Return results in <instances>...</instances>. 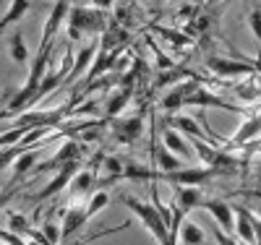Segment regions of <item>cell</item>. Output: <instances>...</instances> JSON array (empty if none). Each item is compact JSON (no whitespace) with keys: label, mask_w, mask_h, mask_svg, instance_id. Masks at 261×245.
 Segmentation results:
<instances>
[{"label":"cell","mask_w":261,"mask_h":245,"mask_svg":"<svg viewBox=\"0 0 261 245\" xmlns=\"http://www.w3.org/2000/svg\"><path fill=\"white\" fill-rule=\"evenodd\" d=\"M50 52H53V44H50V47H39V50H37V60L32 63V68H29V78H27L24 86H21L18 92L13 94V99L8 102L6 113L0 115V118L16 115V113H21V110L32 107V99H34V94H37V89H39L42 78L47 76V68H50Z\"/></svg>","instance_id":"1"},{"label":"cell","mask_w":261,"mask_h":245,"mask_svg":"<svg viewBox=\"0 0 261 245\" xmlns=\"http://www.w3.org/2000/svg\"><path fill=\"white\" fill-rule=\"evenodd\" d=\"M118 198H120V204H123V206H128L130 211L136 214V219L141 222V225H144L151 235H154V240H157V242H167V245H170V230H167V222H165V216H162V211H160L157 206L144 204V201H139V198L125 196V193H120Z\"/></svg>","instance_id":"2"},{"label":"cell","mask_w":261,"mask_h":245,"mask_svg":"<svg viewBox=\"0 0 261 245\" xmlns=\"http://www.w3.org/2000/svg\"><path fill=\"white\" fill-rule=\"evenodd\" d=\"M107 26V16H105V11L102 8H84V6H73L71 8V13H68V39H81L86 32L89 34H102Z\"/></svg>","instance_id":"3"},{"label":"cell","mask_w":261,"mask_h":245,"mask_svg":"<svg viewBox=\"0 0 261 245\" xmlns=\"http://www.w3.org/2000/svg\"><path fill=\"white\" fill-rule=\"evenodd\" d=\"M206 68L214 76L222 78H241V76H253L256 73V63L253 60H230V58H209Z\"/></svg>","instance_id":"4"},{"label":"cell","mask_w":261,"mask_h":245,"mask_svg":"<svg viewBox=\"0 0 261 245\" xmlns=\"http://www.w3.org/2000/svg\"><path fill=\"white\" fill-rule=\"evenodd\" d=\"M214 167H180V170H172V172H162L160 170V180H167V183H180V185H199V183H206L212 177H217Z\"/></svg>","instance_id":"5"},{"label":"cell","mask_w":261,"mask_h":245,"mask_svg":"<svg viewBox=\"0 0 261 245\" xmlns=\"http://www.w3.org/2000/svg\"><path fill=\"white\" fill-rule=\"evenodd\" d=\"M186 107H217V110H227V113H238V115H246V110L243 107H238V104H230L227 99L222 97H217L214 92H209V89L199 86V89H193V92L186 97Z\"/></svg>","instance_id":"6"},{"label":"cell","mask_w":261,"mask_h":245,"mask_svg":"<svg viewBox=\"0 0 261 245\" xmlns=\"http://www.w3.org/2000/svg\"><path fill=\"white\" fill-rule=\"evenodd\" d=\"M201 209H206V214H209L227 235H235V209H232L230 204H225V198H204Z\"/></svg>","instance_id":"7"},{"label":"cell","mask_w":261,"mask_h":245,"mask_svg":"<svg viewBox=\"0 0 261 245\" xmlns=\"http://www.w3.org/2000/svg\"><path fill=\"white\" fill-rule=\"evenodd\" d=\"M141 133H144V113L134 118H120V120L113 118V136L118 144H125V146L136 144L141 139Z\"/></svg>","instance_id":"8"},{"label":"cell","mask_w":261,"mask_h":245,"mask_svg":"<svg viewBox=\"0 0 261 245\" xmlns=\"http://www.w3.org/2000/svg\"><path fill=\"white\" fill-rule=\"evenodd\" d=\"M71 13V0H55L53 3V11L45 21V32H42V42H39V47H50V44L55 42V34L60 29V24L65 18H68Z\"/></svg>","instance_id":"9"},{"label":"cell","mask_w":261,"mask_h":245,"mask_svg":"<svg viewBox=\"0 0 261 245\" xmlns=\"http://www.w3.org/2000/svg\"><path fill=\"white\" fill-rule=\"evenodd\" d=\"M79 172V159H71V162H65L60 170H58V175L53 177V180L39 190V196H37V201H47V198H53L55 193H60L65 185H71V180H73V175Z\"/></svg>","instance_id":"10"},{"label":"cell","mask_w":261,"mask_h":245,"mask_svg":"<svg viewBox=\"0 0 261 245\" xmlns=\"http://www.w3.org/2000/svg\"><path fill=\"white\" fill-rule=\"evenodd\" d=\"M165 125H170V128H175V130H180V133H186V136H196V139H206V141H212V144H222L217 136H212L209 130H201V125L196 123L193 118H186V115H165Z\"/></svg>","instance_id":"11"},{"label":"cell","mask_w":261,"mask_h":245,"mask_svg":"<svg viewBox=\"0 0 261 245\" xmlns=\"http://www.w3.org/2000/svg\"><path fill=\"white\" fill-rule=\"evenodd\" d=\"M235 237L241 242H258V237H256V216L246 206H235Z\"/></svg>","instance_id":"12"},{"label":"cell","mask_w":261,"mask_h":245,"mask_svg":"<svg viewBox=\"0 0 261 245\" xmlns=\"http://www.w3.org/2000/svg\"><path fill=\"white\" fill-rule=\"evenodd\" d=\"M102 154L99 157H94V162H92V167L89 170H79L76 175H73V180H71V193L73 196H84V193H92L94 190V183H97V165H102Z\"/></svg>","instance_id":"13"},{"label":"cell","mask_w":261,"mask_h":245,"mask_svg":"<svg viewBox=\"0 0 261 245\" xmlns=\"http://www.w3.org/2000/svg\"><path fill=\"white\" fill-rule=\"evenodd\" d=\"M261 136V115H251V118H246V123L238 128V133L230 139V144L225 146V149H235V146H246V144H251L253 139H258Z\"/></svg>","instance_id":"14"},{"label":"cell","mask_w":261,"mask_h":245,"mask_svg":"<svg viewBox=\"0 0 261 245\" xmlns=\"http://www.w3.org/2000/svg\"><path fill=\"white\" fill-rule=\"evenodd\" d=\"M86 222H89V214H86V206H73V209H65V216H63V227H60V240H68L73 237Z\"/></svg>","instance_id":"15"},{"label":"cell","mask_w":261,"mask_h":245,"mask_svg":"<svg viewBox=\"0 0 261 245\" xmlns=\"http://www.w3.org/2000/svg\"><path fill=\"white\" fill-rule=\"evenodd\" d=\"M71 159H81V146H79V141H65V144L58 149L55 157L47 159L45 165H39L37 170H39V172H45V170H58V167H63L65 162H71Z\"/></svg>","instance_id":"16"},{"label":"cell","mask_w":261,"mask_h":245,"mask_svg":"<svg viewBox=\"0 0 261 245\" xmlns=\"http://www.w3.org/2000/svg\"><path fill=\"white\" fill-rule=\"evenodd\" d=\"M172 190H175V204L183 209V211H191L196 206H201L204 201V193L196 188V185H180V183H172Z\"/></svg>","instance_id":"17"},{"label":"cell","mask_w":261,"mask_h":245,"mask_svg":"<svg viewBox=\"0 0 261 245\" xmlns=\"http://www.w3.org/2000/svg\"><path fill=\"white\" fill-rule=\"evenodd\" d=\"M45 141H47V139H45ZM45 141H42V144H45ZM42 144H39L37 149H32V146H29V149H24V151H21L18 157L13 159V183H16V180H21V177H24V175L37 165V157H39L37 151L42 149Z\"/></svg>","instance_id":"18"},{"label":"cell","mask_w":261,"mask_h":245,"mask_svg":"<svg viewBox=\"0 0 261 245\" xmlns=\"http://www.w3.org/2000/svg\"><path fill=\"white\" fill-rule=\"evenodd\" d=\"M162 141H165V146L170 149V151H175V154H183V157H193V146L180 136V130H175V128H165V136H162Z\"/></svg>","instance_id":"19"},{"label":"cell","mask_w":261,"mask_h":245,"mask_svg":"<svg viewBox=\"0 0 261 245\" xmlns=\"http://www.w3.org/2000/svg\"><path fill=\"white\" fill-rule=\"evenodd\" d=\"M130 97H134V86H123L120 92L107 102V107H105V115H107V120H113V118H118L123 110H125V104L130 102Z\"/></svg>","instance_id":"20"},{"label":"cell","mask_w":261,"mask_h":245,"mask_svg":"<svg viewBox=\"0 0 261 245\" xmlns=\"http://www.w3.org/2000/svg\"><path fill=\"white\" fill-rule=\"evenodd\" d=\"M102 167L107 172V177L102 180V185H113L118 180H123V170H125V162L120 157H115V154H110V157H105L102 159Z\"/></svg>","instance_id":"21"},{"label":"cell","mask_w":261,"mask_h":245,"mask_svg":"<svg viewBox=\"0 0 261 245\" xmlns=\"http://www.w3.org/2000/svg\"><path fill=\"white\" fill-rule=\"evenodd\" d=\"M151 151H154V165L162 170V172H172V170H180L183 167V162L178 159V154L175 151H170L167 146L165 149H151Z\"/></svg>","instance_id":"22"},{"label":"cell","mask_w":261,"mask_h":245,"mask_svg":"<svg viewBox=\"0 0 261 245\" xmlns=\"http://www.w3.org/2000/svg\"><path fill=\"white\" fill-rule=\"evenodd\" d=\"M8 44H11V58H13V63L24 65V63L29 60V50H27V44H24V34L13 32L11 39H8Z\"/></svg>","instance_id":"23"},{"label":"cell","mask_w":261,"mask_h":245,"mask_svg":"<svg viewBox=\"0 0 261 245\" xmlns=\"http://www.w3.org/2000/svg\"><path fill=\"white\" fill-rule=\"evenodd\" d=\"M186 107V94L180 92V86H175L172 92H167L165 97H162V110L170 115V113H178V110H183Z\"/></svg>","instance_id":"24"},{"label":"cell","mask_w":261,"mask_h":245,"mask_svg":"<svg viewBox=\"0 0 261 245\" xmlns=\"http://www.w3.org/2000/svg\"><path fill=\"white\" fill-rule=\"evenodd\" d=\"M32 125H24V123H16L13 128H8L3 136H0V149H6V146H16L21 139L27 136V130H29Z\"/></svg>","instance_id":"25"},{"label":"cell","mask_w":261,"mask_h":245,"mask_svg":"<svg viewBox=\"0 0 261 245\" xmlns=\"http://www.w3.org/2000/svg\"><path fill=\"white\" fill-rule=\"evenodd\" d=\"M8 230L21 235V237H32V225H29V219L24 214H8Z\"/></svg>","instance_id":"26"},{"label":"cell","mask_w":261,"mask_h":245,"mask_svg":"<svg viewBox=\"0 0 261 245\" xmlns=\"http://www.w3.org/2000/svg\"><path fill=\"white\" fill-rule=\"evenodd\" d=\"M235 97L241 99V102H246V104H251V102H256L261 97V86L253 84V81H246L241 86H235Z\"/></svg>","instance_id":"27"},{"label":"cell","mask_w":261,"mask_h":245,"mask_svg":"<svg viewBox=\"0 0 261 245\" xmlns=\"http://www.w3.org/2000/svg\"><path fill=\"white\" fill-rule=\"evenodd\" d=\"M110 206V193L107 190H97L92 198H89V204H86V214H89V219L94 216V214H99L102 209H107Z\"/></svg>","instance_id":"28"},{"label":"cell","mask_w":261,"mask_h":245,"mask_svg":"<svg viewBox=\"0 0 261 245\" xmlns=\"http://www.w3.org/2000/svg\"><path fill=\"white\" fill-rule=\"evenodd\" d=\"M178 240H183V242H191V245H201L204 242V230L201 227H196V225H183V230H180V235H178Z\"/></svg>","instance_id":"29"},{"label":"cell","mask_w":261,"mask_h":245,"mask_svg":"<svg viewBox=\"0 0 261 245\" xmlns=\"http://www.w3.org/2000/svg\"><path fill=\"white\" fill-rule=\"evenodd\" d=\"M157 34L165 37V39H170L172 44H180V47H183V44H193V37H191L188 32H175V29H165V26H160Z\"/></svg>","instance_id":"30"},{"label":"cell","mask_w":261,"mask_h":245,"mask_svg":"<svg viewBox=\"0 0 261 245\" xmlns=\"http://www.w3.org/2000/svg\"><path fill=\"white\" fill-rule=\"evenodd\" d=\"M248 26H251V32H253V37H256V42H258V55H261V6H253V8H251V13H248Z\"/></svg>","instance_id":"31"},{"label":"cell","mask_w":261,"mask_h":245,"mask_svg":"<svg viewBox=\"0 0 261 245\" xmlns=\"http://www.w3.org/2000/svg\"><path fill=\"white\" fill-rule=\"evenodd\" d=\"M42 232H45L47 242H63V240H60V230L53 225V222H47V225H45V230H42Z\"/></svg>","instance_id":"32"},{"label":"cell","mask_w":261,"mask_h":245,"mask_svg":"<svg viewBox=\"0 0 261 245\" xmlns=\"http://www.w3.org/2000/svg\"><path fill=\"white\" fill-rule=\"evenodd\" d=\"M92 3H94L97 8H102V11H110V8H113V0H92Z\"/></svg>","instance_id":"33"},{"label":"cell","mask_w":261,"mask_h":245,"mask_svg":"<svg viewBox=\"0 0 261 245\" xmlns=\"http://www.w3.org/2000/svg\"><path fill=\"white\" fill-rule=\"evenodd\" d=\"M258 188H261V170H258Z\"/></svg>","instance_id":"34"},{"label":"cell","mask_w":261,"mask_h":245,"mask_svg":"<svg viewBox=\"0 0 261 245\" xmlns=\"http://www.w3.org/2000/svg\"><path fill=\"white\" fill-rule=\"evenodd\" d=\"M0 204H3V201H0Z\"/></svg>","instance_id":"35"}]
</instances>
